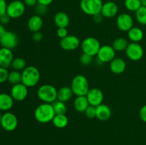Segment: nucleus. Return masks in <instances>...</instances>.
Here are the masks:
<instances>
[{
  "label": "nucleus",
  "instance_id": "14",
  "mask_svg": "<svg viewBox=\"0 0 146 145\" xmlns=\"http://www.w3.org/2000/svg\"><path fill=\"white\" fill-rule=\"evenodd\" d=\"M28 88L24 85L22 82L12 85L11 92H10V95L12 97L13 99L18 102L25 100L28 95Z\"/></svg>",
  "mask_w": 146,
  "mask_h": 145
},
{
  "label": "nucleus",
  "instance_id": "41",
  "mask_svg": "<svg viewBox=\"0 0 146 145\" xmlns=\"http://www.w3.org/2000/svg\"><path fill=\"white\" fill-rule=\"evenodd\" d=\"M7 7V4L6 2V0H0V16L6 13Z\"/></svg>",
  "mask_w": 146,
  "mask_h": 145
},
{
  "label": "nucleus",
  "instance_id": "6",
  "mask_svg": "<svg viewBox=\"0 0 146 145\" xmlns=\"http://www.w3.org/2000/svg\"><path fill=\"white\" fill-rule=\"evenodd\" d=\"M101 44L97 38L94 37H87L81 43V48L83 53L94 57L97 55L101 48Z\"/></svg>",
  "mask_w": 146,
  "mask_h": 145
},
{
  "label": "nucleus",
  "instance_id": "36",
  "mask_svg": "<svg viewBox=\"0 0 146 145\" xmlns=\"http://www.w3.org/2000/svg\"><path fill=\"white\" fill-rule=\"evenodd\" d=\"M9 73V72L7 68L0 67V83H3L8 80Z\"/></svg>",
  "mask_w": 146,
  "mask_h": 145
},
{
  "label": "nucleus",
  "instance_id": "33",
  "mask_svg": "<svg viewBox=\"0 0 146 145\" xmlns=\"http://www.w3.org/2000/svg\"><path fill=\"white\" fill-rule=\"evenodd\" d=\"M34 7H35L36 14L40 16L41 17H42L43 16L46 15L47 11H48V7L44 5V4H39V3H38Z\"/></svg>",
  "mask_w": 146,
  "mask_h": 145
},
{
  "label": "nucleus",
  "instance_id": "10",
  "mask_svg": "<svg viewBox=\"0 0 146 145\" xmlns=\"http://www.w3.org/2000/svg\"><path fill=\"white\" fill-rule=\"evenodd\" d=\"M125 51L127 57L133 61H140L144 54L143 48L139 43H130Z\"/></svg>",
  "mask_w": 146,
  "mask_h": 145
},
{
  "label": "nucleus",
  "instance_id": "1",
  "mask_svg": "<svg viewBox=\"0 0 146 145\" xmlns=\"http://www.w3.org/2000/svg\"><path fill=\"white\" fill-rule=\"evenodd\" d=\"M56 115L52 104L43 103L40 104L36 108L34 111L35 119L38 122L42 124L52 122L54 116Z\"/></svg>",
  "mask_w": 146,
  "mask_h": 145
},
{
  "label": "nucleus",
  "instance_id": "23",
  "mask_svg": "<svg viewBox=\"0 0 146 145\" xmlns=\"http://www.w3.org/2000/svg\"><path fill=\"white\" fill-rule=\"evenodd\" d=\"M128 38L133 43H139L143 39L144 33L139 27L133 26L127 32Z\"/></svg>",
  "mask_w": 146,
  "mask_h": 145
},
{
  "label": "nucleus",
  "instance_id": "45",
  "mask_svg": "<svg viewBox=\"0 0 146 145\" xmlns=\"http://www.w3.org/2000/svg\"><path fill=\"white\" fill-rule=\"evenodd\" d=\"M6 31H7V30L5 29V27H4V26L3 25V24H0V38H1V37L4 34H5Z\"/></svg>",
  "mask_w": 146,
  "mask_h": 145
},
{
  "label": "nucleus",
  "instance_id": "5",
  "mask_svg": "<svg viewBox=\"0 0 146 145\" xmlns=\"http://www.w3.org/2000/svg\"><path fill=\"white\" fill-rule=\"evenodd\" d=\"M103 4L102 0H81L80 1V7L83 12L92 16L101 13Z\"/></svg>",
  "mask_w": 146,
  "mask_h": 145
},
{
  "label": "nucleus",
  "instance_id": "2",
  "mask_svg": "<svg viewBox=\"0 0 146 145\" xmlns=\"http://www.w3.org/2000/svg\"><path fill=\"white\" fill-rule=\"evenodd\" d=\"M41 74L38 68L33 65L27 66L21 72V82L27 88L36 86L39 82Z\"/></svg>",
  "mask_w": 146,
  "mask_h": 145
},
{
  "label": "nucleus",
  "instance_id": "19",
  "mask_svg": "<svg viewBox=\"0 0 146 145\" xmlns=\"http://www.w3.org/2000/svg\"><path fill=\"white\" fill-rule=\"evenodd\" d=\"M43 25H44V21H43L42 17L36 14L31 16L27 23L29 29L32 33L41 31Z\"/></svg>",
  "mask_w": 146,
  "mask_h": 145
},
{
  "label": "nucleus",
  "instance_id": "20",
  "mask_svg": "<svg viewBox=\"0 0 146 145\" xmlns=\"http://www.w3.org/2000/svg\"><path fill=\"white\" fill-rule=\"evenodd\" d=\"M54 21L58 28H67L70 24V18L66 13L58 11L54 15Z\"/></svg>",
  "mask_w": 146,
  "mask_h": 145
},
{
  "label": "nucleus",
  "instance_id": "47",
  "mask_svg": "<svg viewBox=\"0 0 146 145\" xmlns=\"http://www.w3.org/2000/svg\"><path fill=\"white\" fill-rule=\"evenodd\" d=\"M1 110H0V121H1Z\"/></svg>",
  "mask_w": 146,
  "mask_h": 145
},
{
  "label": "nucleus",
  "instance_id": "27",
  "mask_svg": "<svg viewBox=\"0 0 146 145\" xmlns=\"http://www.w3.org/2000/svg\"><path fill=\"white\" fill-rule=\"evenodd\" d=\"M52 123L56 127L63 129L68 124V119L66 115H56L52 120Z\"/></svg>",
  "mask_w": 146,
  "mask_h": 145
},
{
  "label": "nucleus",
  "instance_id": "34",
  "mask_svg": "<svg viewBox=\"0 0 146 145\" xmlns=\"http://www.w3.org/2000/svg\"><path fill=\"white\" fill-rule=\"evenodd\" d=\"M86 116L88 119H94L96 118V107L89 105L84 112Z\"/></svg>",
  "mask_w": 146,
  "mask_h": 145
},
{
  "label": "nucleus",
  "instance_id": "43",
  "mask_svg": "<svg viewBox=\"0 0 146 145\" xmlns=\"http://www.w3.org/2000/svg\"><path fill=\"white\" fill-rule=\"evenodd\" d=\"M24 3L27 7H33L38 4V0H24Z\"/></svg>",
  "mask_w": 146,
  "mask_h": 145
},
{
  "label": "nucleus",
  "instance_id": "29",
  "mask_svg": "<svg viewBox=\"0 0 146 145\" xmlns=\"http://www.w3.org/2000/svg\"><path fill=\"white\" fill-rule=\"evenodd\" d=\"M10 84L12 85H17V84L21 82V72L18 71H12L9 72L8 76V80Z\"/></svg>",
  "mask_w": 146,
  "mask_h": 145
},
{
  "label": "nucleus",
  "instance_id": "35",
  "mask_svg": "<svg viewBox=\"0 0 146 145\" xmlns=\"http://www.w3.org/2000/svg\"><path fill=\"white\" fill-rule=\"evenodd\" d=\"M79 61L83 65H88L92 63L93 57L83 53L79 58Z\"/></svg>",
  "mask_w": 146,
  "mask_h": 145
},
{
  "label": "nucleus",
  "instance_id": "13",
  "mask_svg": "<svg viewBox=\"0 0 146 145\" xmlns=\"http://www.w3.org/2000/svg\"><path fill=\"white\" fill-rule=\"evenodd\" d=\"M60 46L63 50L66 51H72L77 49L81 45L79 38L74 35H68L60 41Z\"/></svg>",
  "mask_w": 146,
  "mask_h": 145
},
{
  "label": "nucleus",
  "instance_id": "11",
  "mask_svg": "<svg viewBox=\"0 0 146 145\" xmlns=\"http://www.w3.org/2000/svg\"><path fill=\"white\" fill-rule=\"evenodd\" d=\"M116 25L118 29L121 31L128 32L133 27L134 20L128 13H122L117 16Z\"/></svg>",
  "mask_w": 146,
  "mask_h": 145
},
{
  "label": "nucleus",
  "instance_id": "15",
  "mask_svg": "<svg viewBox=\"0 0 146 145\" xmlns=\"http://www.w3.org/2000/svg\"><path fill=\"white\" fill-rule=\"evenodd\" d=\"M90 105L98 107L101 105L104 100V93L99 88H91L86 95Z\"/></svg>",
  "mask_w": 146,
  "mask_h": 145
},
{
  "label": "nucleus",
  "instance_id": "46",
  "mask_svg": "<svg viewBox=\"0 0 146 145\" xmlns=\"http://www.w3.org/2000/svg\"><path fill=\"white\" fill-rule=\"evenodd\" d=\"M141 3H142V5L146 7V0H141Z\"/></svg>",
  "mask_w": 146,
  "mask_h": 145
},
{
  "label": "nucleus",
  "instance_id": "37",
  "mask_svg": "<svg viewBox=\"0 0 146 145\" xmlns=\"http://www.w3.org/2000/svg\"><path fill=\"white\" fill-rule=\"evenodd\" d=\"M56 34L58 38H64L68 35V31L67 28H58L56 31Z\"/></svg>",
  "mask_w": 146,
  "mask_h": 145
},
{
  "label": "nucleus",
  "instance_id": "9",
  "mask_svg": "<svg viewBox=\"0 0 146 145\" xmlns=\"http://www.w3.org/2000/svg\"><path fill=\"white\" fill-rule=\"evenodd\" d=\"M115 53L116 51L113 49L112 45H102L97 53L98 63L100 64L111 63L115 58Z\"/></svg>",
  "mask_w": 146,
  "mask_h": 145
},
{
  "label": "nucleus",
  "instance_id": "3",
  "mask_svg": "<svg viewBox=\"0 0 146 145\" xmlns=\"http://www.w3.org/2000/svg\"><path fill=\"white\" fill-rule=\"evenodd\" d=\"M58 90L51 84H44L41 85L37 90L38 98L45 103L52 104L57 100Z\"/></svg>",
  "mask_w": 146,
  "mask_h": 145
},
{
  "label": "nucleus",
  "instance_id": "7",
  "mask_svg": "<svg viewBox=\"0 0 146 145\" xmlns=\"http://www.w3.org/2000/svg\"><path fill=\"white\" fill-rule=\"evenodd\" d=\"M26 5L21 0H14L7 4L6 13L11 18H18L24 15Z\"/></svg>",
  "mask_w": 146,
  "mask_h": 145
},
{
  "label": "nucleus",
  "instance_id": "26",
  "mask_svg": "<svg viewBox=\"0 0 146 145\" xmlns=\"http://www.w3.org/2000/svg\"><path fill=\"white\" fill-rule=\"evenodd\" d=\"M128 41L123 37H118L115 38L112 44V47L116 52H122L126 50L128 45Z\"/></svg>",
  "mask_w": 146,
  "mask_h": 145
},
{
  "label": "nucleus",
  "instance_id": "21",
  "mask_svg": "<svg viewBox=\"0 0 146 145\" xmlns=\"http://www.w3.org/2000/svg\"><path fill=\"white\" fill-rule=\"evenodd\" d=\"M112 111L110 107L105 104H101L96 107V118L101 121H106L111 118Z\"/></svg>",
  "mask_w": 146,
  "mask_h": 145
},
{
  "label": "nucleus",
  "instance_id": "31",
  "mask_svg": "<svg viewBox=\"0 0 146 145\" xmlns=\"http://www.w3.org/2000/svg\"><path fill=\"white\" fill-rule=\"evenodd\" d=\"M52 105L56 115H66L67 107L65 102H61V101L57 100L54 103H52Z\"/></svg>",
  "mask_w": 146,
  "mask_h": 145
},
{
  "label": "nucleus",
  "instance_id": "25",
  "mask_svg": "<svg viewBox=\"0 0 146 145\" xmlns=\"http://www.w3.org/2000/svg\"><path fill=\"white\" fill-rule=\"evenodd\" d=\"M73 95H74V92H73L71 87L64 86L58 90L57 100L66 103L72 98Z\"/></svg>",
  "mask_w": 146,
  "mask_h": 145
},
{
  "label": "nucleus",
  "instance_id": "39",
  "mask_svg": "<svg viewBox=\"0 0 146 145\" xmlns=\"http://www.w3.org/2000/svg\"><path fill=\"white\" fill-rule=\"evenodd\" d=\"M43 34L41 31H36L32 34V39L36 42H39L42 40Z\"/></svg>",
  "mask_w": 146,
  "mask_h": 145
},
{
  "label": "nucleus",
  "instance_id": "22",
  "mask_svg": "<svg viewBox=\"0 0 146 145\" xmlns=\"http://www.w3.org/2000/svg\"><path fill=\"white\" fill-rule=\"evenodd\" d=\"M14 101L11 95L7 93H0V110L8 112L12 108Z\"/></svg>",
  "mask_w": 146,
  "mask_h": 145
},
{
  "label": "nucleus",
  "instance_id": "44",
  "mask_svg": "<svg viewBox=\"0 0 146 145\" xmlns=\"http://www.w3.org/2000/svg\"><path fill=\"white\" fill-rule=\"evenodd\" d=\"M53 1H54V0H38V3L44 4V5L48 7V5H50V4L53 2Z\"/></svg>",
  "mask_w": 146,
  "mask_h": 145
},
{
  "label": "nucleus",
  "instance_id": "18",
  "mask_svg": "<svg viewBox=\"0 0 146 145\" xmlns=\"http://www.w3.org/2000/svg\"><path fill=\"white\" fill-rule=\"evenodd\" d=\"M126 69V63L122 58H115L110 63V70L114 74L123 73Z\"/></svg>",
  "mask_w": 146,
  "mask_h": 145
},
{
  "label": "nucleus",
  "instance_id": "32",
  "mask_svg": "<svg viewBox=\"0 0 146 145\" xmlns=\"http://www.w3.org/2000/svg\"><path fill=\"white\" fill-rule=\"evenodd\" d=\"M135 18L141 25H146V7L142 6L135 11Z\"/></svg>",
  "mask_w": 146,
  "mask_h": 145
},
{
  "label": "nucleus",
  "instance_id": "17",
  "mask_svg": "<svg viewBox=\"0 0 146 145\" xmlns=\"http://www.w3.org/2000/svg\"><path fill=\"white\" fill-rule=\"evenodd\" d=\"M14 59V55L11 50L8 48H0V67L8 68L11 66Z\"/></svg>",
  "mask_w": 146,
  "mask_h": 145
},
{
  "label": "nucleus",
  "instance_id": "28",
  "mask_svg": "<svg viewBox=\"0 0 146 145\" xmlns=\"http://www.w3.org/2000/svg\"><path fill=\"white\" fill-rule=\"evenodd\" d=\"M124 5L127 10L133 12H135L143 6L141 0H125Z\"/></svg>",
  "mask_w": 146,
  "mask_h": 145
},
{
  "label": "nucleus",
  "instance_id": "4",
  "mask_svg": "<svg viewBox=\"0 0 146 145\" xmlns=\"http://www.w3.org/2000/svg\"><path fill=\"white\" fill-rule=\"evenodd\" d=\"M71 88L76 96H86L90 90L88 80L83 75H77L73 78Z\"/></svg>",
  "mask_w": 146,
  "mask_h": 145
},
{
  "label": "nucleus",
  "instance_id": "30",
  "mask_svg": "<svg viewBox=\"0 0 146 145\" xmlns=\"http://www.w3.org/2000/svg\"><path fill=\"white\" fill-rule=\"evenodd\" d=\"M11 67L14 71H21L25 69L27 67L26 61L22 58H15L13 59Z\"/></svg>",
  "mask_w": 146,
  "mask_h": 145
},
{
  "label": "nucleus",
  "instance_id": "40",
  "mask_svg": "<svg viewBox=\"0 0 146 145\" xmlns=\"http://www.w3.org/2000/svg\"><path fill=\"white\" fill-rule=\"evenodd\" d=\"M10 18L9 16L5 13V14H2V15L0 16V24H3V25H5V24H7L10 21Z\"/></svg>",
  "mask_w": 146,
  "mask_h": 145
},
{
  "label": "nucleus",
  "instance_id": "38",
  "mask_svg": "<svg viewBox=\"0 0 146 145\" xmlns=\"http://www.w3.org/2000/svg\"><path fill=\"white\" fill-rule=\"evenodd\" d=\"M139 116L141 120L146 123V104L140 109Z\"/></svg>",
  "mask_w": 146,
  "mask_h": 145
},
{
  "label": "nucleus",
  "instance_id": "16",
  "mask_svg": "<svg viewBox=\"0 0 146 145\" xmlns=\"http://www.w3.org/2000/svg\"><path fill=\"white\" fill-rule=\"evenodd\" d=\"M118 7L117 4L114 1H109L104 3L102 9H101V14L104 18H111L115 16L118 14Z\"/></svg>",
  "mask_w": 146,
  "mask_h": 145
},
{
  "label": "nucleus",
  "instance_id": "24",
  "mask_svg": "<svg viewBox=\"0 0 146 145\" xmlns=\"http://www.w3.org/2000/svg\"><path fill=\"white\" fill-rule=\"evenodd\" d=\"M89 105L86 96H76L74 100V109L80 113H84Z\"/></svg>",
  "mask_w": 146,
  "mask_h": 145
},
{
  "label": "nucleus",
  "instance_id": "8",
  "mask_svg": "<svg viewBox=\"0 0 146 145\" xmlns=\"http://www.w3.org/2000/svg\"><path fill=\"white\" fill-rule=\"evenodd\" d=\"M0 125L7 132H12L15 130L18 125V119L17 116L12 112H6L1 115Z\"/></svg>",
  "mask_w": 146,
  "mask_h": 145
},
{
  "label": "nucleus",
  "instance_id": "12",
  "mask_svg": "<svg viewBox=\"0 0 146 145\" xmlns=\"http://www.w3.org/2000/svg\"><path fill=\"white\" fill-rule=\"evenodd\" d=\"M18 44V36L14 32L7 31L5 34L0 38V45L2 48L14 49Z\"/></svg>",
  "mask_w": 146,
  "mask_h": 145
},
{
  "label": "nucleus",
  "instance_id": "42",
  "mask_svg": "<svg viewBox=\"0 0 146 145\" xmlns=\"http://www.w3.org/2000/svg\"><path fill=\"white\" fill-rule=\"evenodd\" d=\"M103 18H104V16H103L102 14H101V13L95 14V15L93 16V21H94V23H96V24H100V23L102 22Z\"/></svg>",
  "mask_w": 146,
  "mask_h": 145
}]
</instances>
